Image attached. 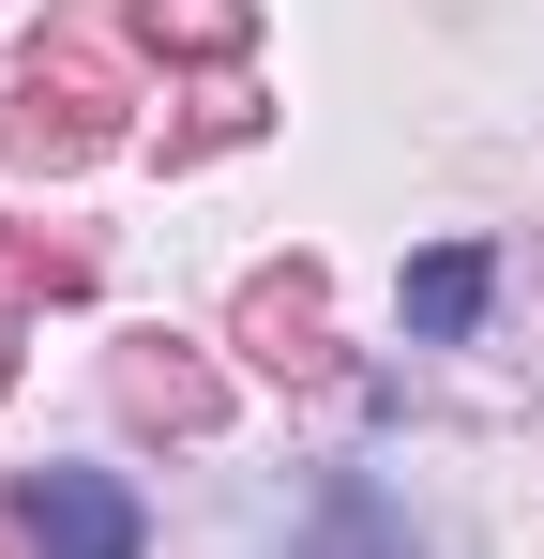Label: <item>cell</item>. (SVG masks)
Segmentation results:
<instances>
[{"instance_id":"6da1fadb","label":"cell","mask_w":544,"mask_h":559,"mask_svg":"<svg viewBox=\"0 0 544 559\" xmlns=\"http://www.w3.org/2000/svg\"><path fill=\"white\" fill-rule=\"evenodd\" d=\"M31 545L46 559H137V514H121L106 484H61V468H46V484H31Z\"/></svg>"},{"instance_id":"7a4b0ae2","label":"cell","mask_w":544,"mask_h":559,"mask_svg":"<svg viewBox=\"0 0 544 559\" xmlns=\"http://www.w3.org/2000/svg\"><path fill=\"white\" fill-rule=\"evenodd\" d=\"M469 302H484V258H439V273L409 287V318H424V333H453V318H469Z\"/></svg>"}]
</instances>
